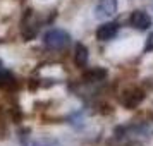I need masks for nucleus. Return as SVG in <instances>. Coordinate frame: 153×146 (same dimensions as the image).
Wrapping results in <instances>:
<instances>
[{
    "label": "nucleus",
    "mask_w": 153,
    "mask_h": 146,
    "mask_svg": "<svg viewBox=\"0 0 153 146\" xmlns=\"http://www.w3.org/2000/svg\"><path fill=\"white\" fill-rule=\"evenodd\" d=\"M45 45L50 50H62L69 45V35L62 29H52L45 35Z\"/></svg>",
    "instance_id": "obj_1"
},
{
    "label": "nucleus",
    "mask_w": 153,
    "mask_h": 146,
    "mask_svg": "<svg viewBox=\"0 0 153 146\" xmlns=\"http://www.w3.org/2000/svg\"><path fill=\"white\" fill-rule=\"evenodd\" d=\"M115 10H117V0H100L95 9L97 12L95 16L98 19H108L115 14Z\"/></svg>",
    "instance_id": "obj_2"
},
{
    "label": "nucleus",
    "mask_w": 153,
    "mask_h": 146,
    "mask_svg": "<svg viewBox=\"0 0 153 146\" xmlns=\"http://www.w3.org/2000/svg\"><path fill=\"white\" fill-rule=\"evenodd\" d=\"M143 98H145L143 91L138 90V88H131V90H127L124 95H122L120 102H122L127 108H134V107H138V105L143 102Z\"/></svg>",
    "instance_id": "obj_3"
},
{
    "label": "nucleus",
    "mask_w": 153,
    "mask_h": 146,
    "mask_svg": "<svg viewBox=\"0 0 153 146\" xmlns=\"http://www.w3.org/2000/svg\"><path fill=\"white\" fill-rule=\"evenodd\" d=\"M131 26L139 29V31H145V29H148L152 26V17L146 12H143V10H136L131 16Z\"/></svg>",
    "instance_id": "obj_4"
},
{
    "label": "nucleus",
    "mask_w": 153,
    "mask_h": 146,
    "mask_svg": "<svg viewBox=\"0 0 153 146\" xmlns=\"http://www.w3.org/2000/svg\"><path fill=\"white\" fill-rule=\"evenodd\" d=\"M117 31H119V26L115 22H107V24H103V26L98 28L97 38L100 42H108V40H112L114 36L117 35Z\"/></svg>",
    "instance_id": "obj_5"
},
{
    "label": "nucleus",
    "mask_w": 153,
    "mask_h": 146,
    "mask_svg": "<svg viewBox=\"0 0 153 146\" xmlns=\"http://www.w3.org/2000/svg\"><path fill=\"white\" fill-rule=\"evenodd\" d=\"M74 60H76V65L83 67L84 64L88 62V50L84 45H77L76 47V55H74Z\"/></svg>",
    "instance_id": "obj_6"
},
{
    "label": "nucleus",
    "mask_w": 153,
    "mask_h": 146,
    "mask_svg": "<svg viewBox=\"0 0 153 146\" xmlns=\"http://www.w3.org/2000/svg\"><path fill=\"white\" fill-rule=\"evenodd\" d=\"M12 84H14L12 74H10L9 70L4 69V67H2V62H0V86H12Z\"/></svg>",
    "instance_id": "obj_7"
},
{
    "label": "nucleus",
    "mask_w": 153,
    "mask_h": 146,
    "mask_svg": "<svg viewBox=\"0 0 153 146\" xmlns=\"http://www.w3.org/2000/svg\"><path fill=\"white\" fill-rule=\"evenodd\" d=\"M107 76V72H105L103 69H93V70H88L86 74H84V77H86V81H98V79H103V77Z\"/></svg>",
    "instance_id": "obj_8"
},
{
    "label": "nucleus",
    "mask_w": 153,
    "mask_h": 146,
    "mask_svg": "<svg viewBox=\"0 0 153 146\" xmlns=\"http://www.w3.org/2000/svg\"><path fill=\"white\" fill-rule=\"evenodd\" d=\"M146 52H153V33H150L148 40H146V47H145Z\"/></svg>",
    "instance_id": "obj_9"
},
{
    "label": "nucleus",
    "mask_w": 153,
    "mask_h": 146,
    "mask_svg": "<svg viewBox=\"0 0 153 146\" xmlns=\"http://www.w3.org/2000/svg\"><path fill=\"white\" fill-rule=\"evenodd\" d=\"M33 146H55V143H52V141H40V143H35Z\"/></svg>",
    "instance_id": "obj_10"
}]
</instances>
